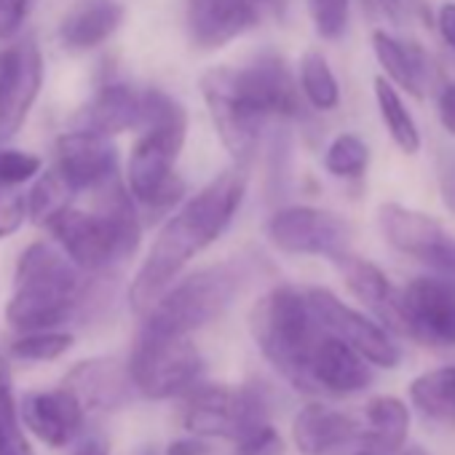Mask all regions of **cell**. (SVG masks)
I'll return each instance as SVG.
<instances>
[{
    "label": "cell",
    "mask_w": 455,
    "mask_h": 455,
    "mask_svg": "<svg viewBox=\"0 0 455 455\" xmlns=\"http://www.w3.org/2000/svg\"><path fill=\"white\" fill-rule=\"evenodd\" d=\"M212 124L239 164H247L271 116L295 118L303 113V94L284 60L268 54L247 68H212L201 78Z\"/></svg>",
    "instance_id": "cell-1"
},
{
    "label": "cell",
    "mask_w": 455,
    "mask_h": 455,
    "mask_svg": "<svg viewBox=\"0 0 455 455\" xmlns=\"http://www.w3.org/2000/svg\"><path fill=\"white\" fill-rule=\"evenodd\" d=\"M244 190L247 180L242 172H222L166 220L129 290V303L137 314H145L177 282L182 268L225 234L244 201Z\"/></svg>",
    "instance_id": "cell-2"
},
{
    "label": "cell",
    "mask_w": 455,
    "mask_h": 455,
    "mask_svg": "<svg viewBox=\"0 0 455 455\" xmlns=\"http://www.w3.org/2000/svg\"><path fill=\"white\" fill-rule=\"evenodd\" d=\"M132 148L126 182L129 196L150 209H164L182 196L177 158L188 134L185 108L161 89L142 92V126Z\"/></svg>",
    "instance_id": "cell-3"
},
{
    "label": "cell",
    "mask_w": 455,
    "mask_h": 455,
    "mask_svg": "<svg viewBox=\"0 0 455 455\" xmlns=\"http://www.w3.org/2000/svg\"><path fill=\"white\" fill-rule=\"evenodd\" d=\"M81 295L84 271L60 250V244L36 242L20 258L6 319L17 332L57 330L76 314Z\"/></svg>",
    "instance_id": "cell-4"
},
{
    "label": "cell",
    "mask_w": 455,
    "mask_h": 455,
    "mask_svg": "<svg viewBox=\"0 0 455 455\" xmlns=\"http://www.w3.org/2000/svg\"><path fill=\"white\" fill-rule=\"evenodd\" d=\"M250 332L268 364L287 383H292L298 391L314 394L308 362L324 330L316 322L303 290L290 284L268 290L252 306Z\"/></svg>",
    "instance_id": "cell-5"
},
{
    "label": "cell",
    "mask_w": 455,
    "mask_h": 455,
    "mask_svg": "<svg viewBox=\"0 0 455 455\" xmlns=\"http://www.w3.org/2000/svg\"><path fill=\"white\" fill-rule=\"evenodd\" d=\"M46 228L57 239L60 250L84 274H94L126 260L129 255H134L142 236L132 196L118 185L102 201L100 212L68 206Z\"/></svg>",
    "instance_id": "cell-6"
},
{
    "label": "cell",
    "mask_w": 455,
    "mask_h": 455,
    "mask_svg": "<svg viewBox=\"0 0 455 455\" xmlns=\"http://www.w3.org/2000/svg\"><path fill=\"white\" fill-rule=\"evenodd\" d=\"M242 290V271L236 263L204 268L177 284H169L161 298L142 314V332L150 335H185L220 319L231 308Z\"/></svg>",
    "instance_id": "cell-7"
},
{
    "label": "cell",
    "mask_w": 455,
    "mask_h": 455,
    "mask_svg": "<svg viewBox=\"0 0 455 455\" xmlns=\"http://www.w3.org/2000/svg\"><path fill=\"white\" fill-rule=\"evenodd\" d=\"M182 426L204 439H242L268 423V399L252 386H201L182 394Z\"/></svg>",
    "instance_id": "cell-8"
},
{
    "label": "cell",
    "mask_w": 455,
    "mask_h": 455,
    "mask_svg": "<svg viewBox=\"0 0 455 455\" xmlns=\"http://www.w3.org/2000/svg\"><path fill=\"white\" fill-rule=\"evenodd\" d=\"M134 391L148 399H174L188 394L204 375V359L185 335H137L129 359Z\"/></svg>",
    "instance_id": "cell-9"
},
{
    "label": "cell",
    "mask_w": 455,
    "mask_h": 455,
    "mask_svg": "<svg viewBox=\"0 0 455 455\" xmlns=\"http://www.w3.org/2000/svg\"><path fill=\"white\" fill-rule=\"evenodd\" d=\"M266 234L276 250L284 255H308V258H338L351 247V222L330 209L319 206H284L271 220Z\"/></svg>",
    "instance_id": "cell-10"
},
{
    "label": "cell",
    "mask_w": 455,
    "mask_h": 455,
    "mask_svg": "<svg viewBox=\"0 0 455 455\" xmlns=\"http://www.w3.org/2000/svg\"><path fill=\"white\" fill-rule=\"evenodd\" d=\"M378 228L396 252L434 268L436 274L455 276V239L431 214L386 201L378 206Z\"/></svg>",
    "instance_id": "cell-11"
},
{
    "label": "cell",
    "mask_w": 455,
    "mask_h": 455,
    "mask_svg": "<svg viewBox=\"0 0 455 455\" xmlns=\"http://www.w3.org/2000/svg\"><path fill=\"white\" fill-rule=\"evenodd\" d=\"M306 298H308V306H311L316 322L322 324V330L340 338L343 343H348L372 367L391 370L399 364V348L383 324H378L375 319L364 316L362 311L346 306L335 292H330L324 287L306 290Z\"/></svg>",
    "instance_id": "cell-12"
},
{
    "label": "cell",
    "mask_w": 455,
    "mask_h": 455,
    "mask_svg": "<svg viewBox=\"0 0 455 455\" xmlns=\"http://www.w3.org/2000/svg\"><path fill=\"white\" fill-rule=\"evenodd\" d=\"M407 338L428 346H455V276H415L399 292Z\"/></svg>",
    "instance_id": "cell-13"
},
{
    "label": "cell",
    "mask_w": 455,
    "mask_h": 455,
    "mask_svg": "<svg viewBox=\"0 0 455 455\" xmlns=\"http://www.w3.org/2000/svg\"><path fill=\"white\" fill-rule=\"evenodd\" d=\"M44 84V60L33 41L9 46L0 54V142L25 124Z\"/></svg>",
    "instance_id": "cell-14"
},
{
    "label": "cell",
    "mask_w": 455,
    "mask_h": 455,
    "mask_svg": "<svg viewBox=\"0 0 455 455\" xmlns=\"http://www.w3.org/2000/svg\"><path fill=\"white\" fill-rule=\"evenodd\" d=\"M118 153L110 137L89 129L65 132L57 142V172L73 190H97L116 177Z\"/></svg>",
    "instance_id": "cell-15"
},
{
    "label": "cell",
    "mask_w": 455,
    "mask_h": 455,
    "mask_svg": "<svg viewBox=\"0 0 455 455\" xmlns=\"http://www.w3.org/2000/svg\"><path fill=\"white\" fill-rule=\"evenodd\" d=\"M22 423L49 447H68L84 428L86 410L78 396L60 386L49 391H30L20 404Z\"/></svg>",
    "instance_id": "cell-16"
},
{
    "label": "cell",
    "mask_w": 455,
    "mask_h": 455,
    "mask_svg": "<svg viewBox=\"0 0 455 455\" xmlns=\"http://www.w3.org/2000/svg\"><path fill=\"white\" fill-rule=\"evenodd\" d=\"M258 22V0H188V30L198 49H222Z\"/></svg>",
    "instance_id": "cell-17"
},
{
    "label": "cell",
    "mask_w": 455,
    "mask_h": 455,
    "mask_svg": "<svg viewBox=\"0 0 455 455\" xmlns=\"http://www.w3.org/2000/svg\"><path fill=\"white\" fill-rule=\"evenodd\" d=\"M410 434V410L396 396H375L364 404V426L330 455H396Z\"/></svg>",
    "instance_id": "cell-18"
},
{
    "label": "cell",
    "mask_w": 455,
    "mask_h": 455,
    "mask_svg": "<svg viewBox=\"0 0 455 455\" xmlns=\"http://www.w3.org/2000/svg\"><path fill=\"white\" fill-rule=\"evenodd\" d=\"M308 375L314 391L348 396L364 391L372 383V364L340 338L322 332L308 362Z\"/></svg>",
    "instance_id": "cell-19"
},
{
    "label": "cell",
    "mask_w": 455,
    "mask_h": 455,
    "mask_svg": "<svg viewBox=\"0 0 455 455\" xmlns=\"http://www.w3.org/2000/svg\"><path fill=\"white\" fill-rule=\"evenodd\" d=\"M332 263L338 266L351 295L356 300H362L380 319V324L386 330H391L396 335H407L399 292L394 290L391 279L375 263H370L359 255H351V252H340L338 258H332Z\"/></svg>",
    "instance_id": "cell-20"
},
{
    "label": "cell",
    "mask_w": 455,
    "mask_h": 455,
    "mask_svg": "<svg viewBox=\"0 0 455 455\" xmlns=\"http://www.w3.org/2000/svg\"><path fill=\"white\" fill-rule=\"evenodd\" d=\"M65 388L78 396L84 410H116L132 399L134 383L129 364L100 356L76 364L65 378Z\"/></svg>",
    "instance_id": "cell-21"
},
{
    "label": "cell",
    "mask_w": 455,
    "mask_h": 455,
    "mask_svg": "<svg viewBox=\"0 0 455 455\" xmlns=\"http://www.w3.org/2000/svg\"><path fill=\"white\" fill-rule=\"evenodd\" d=\"M124 14L121 0H76L60 25V41L68 52H92L121 28Z\"/></svg>",
    "instance_id": "cell-22"
},
{
    "label": "cell",
    "mask_w": 455,
    "mask_h": 455,
    "mask_svg": "<svg viewBox=\"0 0 455 455\" xmlns=\"http://www.w3.org/2000/svg\"><path fill=\"white\" fill-rule=\"evenodd\" d=\"M359 423L322 402H308L292 420V442L300 455H330L356 434Z\"/></svg>",
    "instance_id": "cell-23"
},
{
    "label": "cell",
    "mask_w": 455,
    "mask_h": 455,
    "mask_svg": "<svg viewBox=\"0 0 455 455\" xmlns=\"http://www.w3.org/2000/svg\"><path fill=\"white\" fill-rule=\"evenodd\" d=\"M142 126V92L126 84L102 86L81 113V129L113 137Z\"/></svg>",
    "instance_id": "cell-24"
},
{
    "label": "cell",
    "mask_w": 455,
    "mask_h": 455,
    "mask_svg": "<svg viewBox=\"0 0 455 455\" xmlns=\"http://www.w3.org/2000/svg\"><path fill=\"white\" fill-rule=\"evenodd\" d=\"M372 52L375 60L383 68V78L391 81L399 92H407L410 97H423L428 89V60L423 54V49H418L415 44H404L396 41L394 36H388L386 30H375L372 33Z\"/></svg>",
    "instance_id": "cell-25"
},
{
    "label": "cell",
    "mask_w": 455,
    "mask_h": 455,
    "mask_svg": "<svg viewBox=\"0 0 455 455\" xmlns=\"http://www.w3.org/2000/svg\"><path fill=\"white\" fill-rule=\"evenodd\" d=\"M410 399L428 420L455 423V364L418 375L410 383Z\"/></svg>",
    "instance_id": "cell-26"
},
{
    "label": "cell",
    "mask_w": 455,
    "mask_h": 455,
    "mask_svg": "<svg viewBox=\"0 0 455 455\" xmlns=\"http://www.w3.org/2000/svg\"><path fill=\"white\" fill-rule=\"evenodd\" d=\"M375 89V102H378V110H380V118L386 124V132L388 137L394 140V145L404 153V156H415L420 150V129L412 118V113L407 110L399 89L386 81L383 76L375 78L372 84Z\"/></svg>",
    "instance_id": "cell-27"
},
{
    "label": "cell",
    "mask_w": 455,
    "mask_h": 455,
    "mask_svg": "<svg viewBox=\"0 0 455 455\" xmlns=\"http://www.w3.org/2000/svg\"><path fill=\"white\" fill-rule=\"evenodd\" d=\"M298 86L300 94L306 97V102L322 113L335 110L340 102V84L327 62V57L316 49L306 52L300 60V76H298Z\"/></svg>",
    "instance_id": "cell-28"
},
{
    "label": "cell",
    "mask_w": 455,
    "mask_h": 455,
    "mask_svg": "<svg viewBox=\"0 0 455 455\" xmlns=\"http://www.w3.org/2000/svg\"><path fill=\"white\" fill-rule=\"evenodd\" d=\"M0 455H36L20 418L9 364L0 359Z\"/></svg>",
    "instance_id": "cell-29"
},
{
    "label": "cell",
    "mask_w": 455,
    "mask_h": 455,
    "mask_svg": "<svg viewBox=\"0 0 455 455\" xmlns=\"http://www.w3.org/2000/svg\"><path fill=\"white\" fill-rule=\"evenodd\" d=\"M73 193L76 190L68 185V180L57 169L44 172L28 193V217L38 225H49L62 209L70 206Z\"/></svg>",
    "instance_id": "cell-30"
},
{
    "label": "cell",
    "mask_w": 455,
    "mask_h": 455,
    "mask_svg": "<svg viewBox=\"0 0 455 455\" xmlns=\"http://www.w3.org/2000/svg\"><path fill=\"white\" fill-rule=\"evenodd\" d=\"M324 166L332 177L340 180H356L367 172L370 166V148L362 137L356 134H338L327 153H324Z\"/></svg>",
    "instance_id": "cell-31"
},
{
    "label": "cell",
    "mask_w": 455,
    "mask_h": 455,
    "mask_svg": "<svg viewBox=\"0 0 455 455\" xmlns=\"http://www.w3.org/2000/svg\"><path fill=\"white\" fill-rule=\"evenodd\" d=\"M76 338L62 330H38V332H22L12 343V354L25 362H54L65 356L73 348Z\"/></svg>",
    "instance_id": "cell-32"
},
{
    "label": "cell",
    "mask_w": 455,
    "mask_h": 455,
    "mask_svg": "<svg viewBox=\"0 0 455 455\" xmlns=\"http://www.w3.org/2000/svg\"><path fill=\"white\" fill-rule=\"evenodd\" d=\"M314 30L324 41L343 38L351 17V0H306Z\"/></svg>",
    "instance_id": "cell-33"
},
{
    "label": "cell",
    "mask_w": 455,
    "mask_h": 455,
    "mask_svg": "<svg viewBox=\"0 0 455 455\" xmlns=\"http://www.w3.org/2000/svg\"><path fill=\"white\" fill-rule=\"evenodd\" d=\"M44 161L25 150L0 148V185H22L41 172Z\"/></svg>",
    "instance_id": "cell-34"
},
{
    "label": "cell",
    "mask_w": 455,
    "mask_h": 455,
    "mask_svg": "<svg viewBox=\"0 0 455 455\" xmlns=\"http://www.w3.org/2000/svg\"><path fill=\"white\" fill-rule=\"evenodd\" d=\"M28 220V196L17 185H0V239L14 236Z\"/></svg>",
    "instance_id": "cell-35"
},
{
    "label": "cell",
    "mask_w": 455,
    "mask_h": 455,
    "mask_svg": "<svg viewBox=\"0 0 455 455\" xmlns=\"http://www.w3.org/2000/svg\"><path fill=\"white\" fill-rule=\"evenodd\" d=\"M234 455H284V439L271 423H266L252 434L236 439Z\"/></svg>",
    "instance_id": "cell-36"
},
{
    "label": "cell",
    "mask_w": 455,
    "mask_h": 455,
    "mask_svg": "<svg viewBox=\"0 0 455 455\" xmlns=\"http://www.w3.org/2000/svg\"><path fill=\"white\" fill-rule=\"evenodd\" d=\"M36 0H0V41L14 38L30 17Z\"/></svg>",
    "instance_id": "cell-37"
},
{
    "label": "cell",
    "mask_w": 455,
    "mask_h": 455,
    "mask_svg": "<svg viewBox=\"0 0 455 455\" xmlns=\"http://www.w3.org/2000/svg\"><path fill=\"white\" fill-rule=\"evenodd\" d=\"M420 4L423 0H375L380 14L396 28H407L420 14Z\"/></svg>",
    "instance_id": "cell-38"
},
{
    "label": "cell",
    "mask_w": 455,
    "mask_h": 455,
    "mask_svg": "<svg viewBox=\"0 0 455 455\" xmlns=\"http://www.w3.org/2000/svg\"><path fill=\"white\" fill-rule=\"evenodd\" d=\"M436 113H439L442 129L450 137H455V81H450V84L442 86L439 100H436Z\"/></svg>",
    "instance_id": "cell-39"
},
{
    "label": "cell",
    "mask_w": 455,
    "mask_h": 455,
    "mask_svg": "<svg viewBox=\"0 0 455 455\" xmlns=\"http://www.w3.org/2000/svg\"><path fill=\"white\" fill-rule=\"evenodd\" d=\"M212 447L204 436H185V439H174L166 444L164 455H209Z\"/></svg>",
    "instance_id": "cell-40"
},
{
    "label": "cell",
    "mask_w": 455,
    "mask_h": 455,
    "mask_svg": "<svg viewBox=\"0 0 455 455\" xmlns=\"http://www.w3.org/2000/svg\"><path fill=\"white\" fill-rule=\"evenodd\" d=\"M436 30H439L442 41L455 52V4H452V0H447V4L439 6V12H436Z\"/></svg>",
    "instance_id": "cell-41"
},
{
    "label": "cell",
    "mask_w": 455,
    "mask_h": 455,
    "mask_svg": "<svg viewBox=\"0 0 455 455\" xmlns=\"http://www.w3.org/2000/svg\"><path fill=\"white\" fill-rule=\"evenodd\" d=\"M73 455H110V447L102 436H86V439H81V444L76 447Z\"/></svg>",
    "instance_id": "cell-42"
},
{
    "label": "cell",
    "mask_w": 455,
    "mask_h": 455,
    "mask_svg": "<svg viewBox=\"0 0 455 455\" xmlns=\"http://www.w3.org/2000/svg\"><path fill=\"white\" fill-rule=\"evenodd\" d=\"M396 455H428L426 450H420V447H410V450H399Z\"/></svg>",
    "instance_id": "cell-43"
},
{
    "label": "cell",
    "mask_w": 455,
    "mask_h": 455,
    "mask_svg": "<svg viewBox=\"0 0 455 455\" xmlns=\"http://www.w3.org/2000/svg\"><path fill=\"white\" fill-rule=\"evenodd\" d=\"M258 4H276V0H258Z\"/></svg>",
    "instance_id": "cell-44"
}]
</instances>
